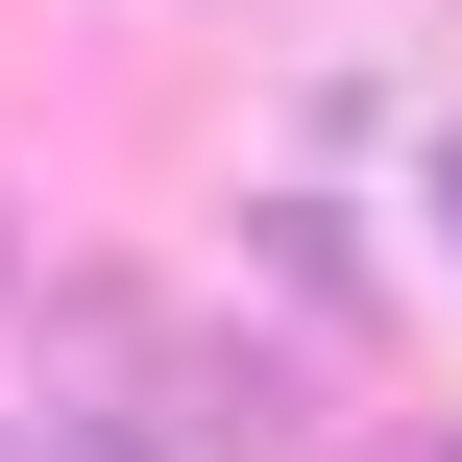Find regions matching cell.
<instances>
[{
    "label": "cell",
    "instance_id": "cell-1",
    "mask_svg": "<svg viewBox=\"0 0 462 462\" xmlns=\"http://www.w3.org/2000/svg\"><path fill=\"white\" fill-rule=\"evenodd\" d=\"M0 462H24V414H0Z\"/></svg>",
    "mask_w": 462,
    "mask_h": 462
}]
</instances>
